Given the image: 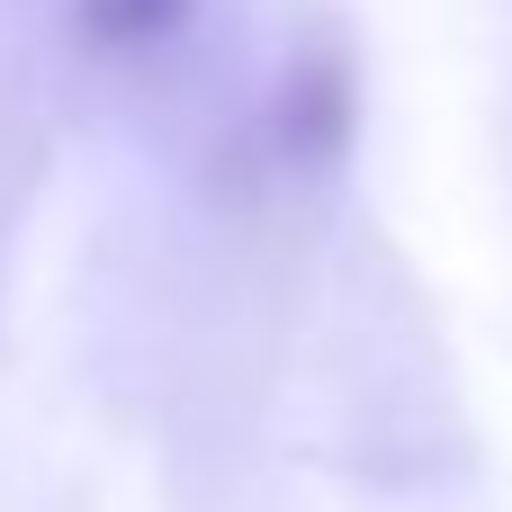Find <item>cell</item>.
I'll return each mask as SVG.
<instances>
[{
  "label": "cell",
  "instance_id": "2",
  "mask_svg": "<svg viewBox=\"0 0 512 512\" xmlns=\"http://www.w3.org/2000/svg\"><path fill=\"white\" fill-rule=\"evenodd\" d=\"M189 9H198V0H81V36L108 45V54H135V45L180 36Z\"/></svg>",
  "mask_w": 512,
  "mask_h": 512
},
{
  "label": "cell",
  "instance_id": "1",
  "mask_svg": "<svg viewBox=\"0 0 512 512\" xmlns=\"http://www.w3.org/2000/svg\"><path fill=\"white\" fill-rule=\"evenodd\" d=\"M279 135H288V153H306V162H333V153H342V135H351V72H342L333 54L306 63V72H288Z\"/></svg>",
  "mask_w": 512,
  "mask_h": 512
}]
</instances>
